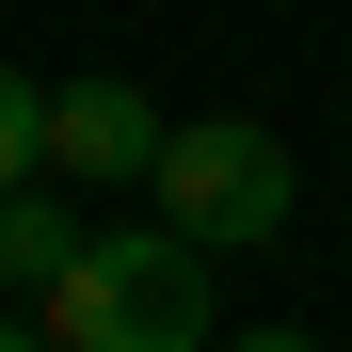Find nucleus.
<instances>
[{"instance_id":"nucleus-1","label":"nucleus","mask_w":352,"mask_h":352,"mask_svg":"<svg viewBox=\"0 0 352 352\" xmlns=\"http://www.w3.org/2000/svg\"><path fill=\"white\" fill-rule=\"evenodd\" d=\"M224 336V272L192 224H96L80 272L48 288V352H208Z\"/></svg>"},{"instance_id":"nucleus-2","label":"nucleus","mask_w":352,"mask_h":352,"mask_svg":"<svg viewBox=\"0 0 352 352\" xmlns=\"http://www.w3.org/2000/svg\"><path fill=\"white\" fill-rule=\"evenodd\" d=\"M144 192H160V224H192L208 256H241V241H272V224H288L305 176H288V144L256 129V112H176Z\"/></svg>"},{"instance_id":"nucleus-3","label":"nucleus","mask_w":352,"mask_h":352,"mask_svg":"<svg viewBox=\"0 0 352 352\" xmlns=\"http://www.w3.org/2000/svg\"><path fill=\"white\" fill-rule=\"evenodd\" d=\"M160 129H176L160 96H129V80H65V96H48V176H80V192L160 176Z\"/></svg>"},{"instance_id":"nucleus-4","label":"nucleus","mask_w":352,"mask_h":352,"mask_svg":"<svg viewBox=\"0 0 352 352\" xmlns=\"http://www.w3.org/2000/svg\"><path fill=\"white\" fill-rule=\"evenodd\" d=\"M80 241H96V208H80V176H16V192H0V288H65L80 272Z\"/></svg>"},{"instance_id":"nucleus-5","label":"nucleus","mask_w":352,"mask_h":352,"mask_svg":"<svg viewBox=\"0 0 352 352\" xmlns=\"http://www.w3.org/2000/svg\"><path fill=\"white\" fill-rule=\"evenodd\" d=\"M16 176H48V80L0 65V192H16Z\"/></svg>"}]
</instances>
